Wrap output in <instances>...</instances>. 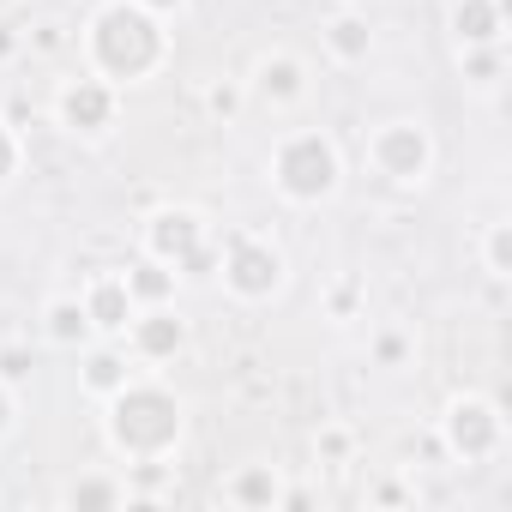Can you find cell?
Instances as JSON below:
<instances>
[{
	"label": "cell",
	"instance_id": "30",
	"mask_svg": "<svg viewBox=\"0 0 512 512\" xmlns=\"http://www.w3.org/2000/svg\"><path fill=\"white\" fill-rule=\"evenodd\" d=\"M91 7H103V0H91Z\"/></svg>",
	"mask_w": 512,
	"mask_h": 512
},
{
	"label": "cell",
	"instance_id": "4",
	"mask_svg": "<svg viewBox=\"0 0 512 512\" xmlns=\"http://www.w3.org/2000/svg\"><path fill=\"white\" fill-rule=\"evenodd\" d=\"M223 284L241 302H266L284 284V253L272 241H260V235H229V247H223Z\"/></svg>",
	"mask_w": 512,
	"mask_h": 512
},
{
	"label": "cell",
	"instance_id": "11",
	"mask_svg": "<svg viewBox=\"0 0 512 512\" xmlns=\"http://www.w3.org/2000/svg\"><path fill=\"white\" fill-rule=\"evenodd\" d=\"M85 314H91V326H97V332H127V326H133V314H139V302L127 296V284H121V278H97V284L85 290Z\"/></svg>",
	"mask_w": 512,
	"mask_h": 512
},
{
	"label": "cell",
	"instance_id": "18",
	"mask_svg": "<svg viewBox=\"0 0 512 512\" xmlns=\"http://www.w3.org/2000/svg\"><path fill=\"white\" fill-rule=\"evenodd\" d=\"M229 494H235V500H247V506H260V500H278V482H272L266 470H247Z\"/></svg>",
	"mask_w": 512,
	"mask_h": 512
},
{
	"label": "cell",
	"instance_id": "22",
	"mask_svg": "<svg viewBox=\"0 0 512 512\" xmlns=\"http://www.w3.org/2000/svg\"><path fill=\"white\" fill-rule=\"evenodd\" d=\"M13 169H19V139H13V127L0 121V187L13 181Z\"/></svg>",
	"mask_w": 512,
	"mask_h": 512
},
{
	"label": "cell",
	"instance_id": "25",
	"mask_svg": "<svg viewBox=\"0 0 512 512\" xmlns=\"http://www.w3.org/2000/svg\"><path fill=\"white\" fill-rule=\"evenodd\" d=\"M67 37H61V25H37V37H31V49H43V55H55Z\"/></svg>",
	"mask_w": 512,
	"mask_h": 512
},
{
	"label": "cell",
	"instance_id": "16",
	"mask_svg": "<svg viewBox=\"0 0 512 512\" xmlns=\"http://www.w3.org/2000/svg\"><path fill=\"white\" fill-rule=\"evenodd\" d=\"M127 380H133V374H127V356H115V350H91V362H85V386H91L97 398H115Z\"/></svg>",
	"mask_w": 512,
	"mask_h": 512
},
{
	"label": "cell",
	"instance_id": "9",
	"mask_svg": "<svg viewBox=\"0 0 512 512\" xmlns=\"http://www.w3.org/2000/svg\"><path fill=\"white\" fill-rule=\"evenodd\" d=\"M145 241H151V253H157L163 266H181L187 253L205 241V229H199V217H193V211H157Z\"/></svg>",
	"mask_w": 512,
	"mask_h": 512
},
{
	"label": "cell",
	"instance_id": "23",
	"mask_svg": "<svg viewBox=\"0 0 512 512\" xmlns=\"http://www.w3.org/2000/svg\"><path fill=\"white\" fill-rule=\"evenodd\" d=\"M205 103H211V115H223V121H229V115L241 109V91H235V85H211V97H205Z\"/></svg>",
	"mask_w": 512,
	"mask_h": 512
},
{
	"label": "cell",
	"instance_id": "10",
	"mask_svg": "<svg viewBox=\"0 0 512 512\" xmlns=\"http://www.w3.org/2000/svg\"><path fill=\"white\" fill-rule=\"evenodd\" d=\"M127 332H133V350H139V356H151V362H163V356H175V350L187 344V326H181L163 302H157V308H145V314H133V326H127Z\"/></svg>",
	"mask_w": 512,
	"mask_h": 512
},
{
	"label": "cell",
	"instance_id": "27",
	"mask_svg": "<svg viewBox=\"0 0 512 512\" xmlns=\"http://www.w3.org/2000/svg\"><path fill=\"white\" fill-rule=\"evenodd\" d=\"M133 7H145V13H157V19H163V13H175V7H181V0H133Z\"/></svg>",
	"mask_w": 512,
	"mask_h": 512
},
{
	"label": "cell",
	"instance_id": "17",
	"mask_svg": "<svg viewBox=\"0 0 512 512\" xmlns=\"http://www.w3.org/2000/svg\"><path fill=\"white\" fill-rule=\"evenodd\" d=\"M464 73H470L476 85H494V79H500V43H488V49H464Z\"/></svg>",
	"mask_w": 512,
	"mask_h": 512
},
{
	"label": "cell",
	"instance_id": "19",
	"mask_svg": "<svg viewBox=\"0 0 512 512\" xmlns=\"http://www.w3.org/2000/svg\"><path fill=\"white\" fill-rule=\"evenodd\" d=\"M67 500H73V506H121V488H115V482H79Z\"/></svg>",
	"mask_w": 512,
	"mask_h": 512
},
{
	"label": "cell",
	"instance_id": "12",
	"mask_svg": "<svg viewBox=\"0 0 512 512\" xmlns=\"http://www.w3.org/2000/svg\"><path fill=\"white\" fill-rule=\"evenodd\" d=\"M452 37H458V49L500 43V0H458L452 7Z\"/></svg>",
	"mask_w": 512,
	"mask_h": 512
},
{
	"label": "cell",
	"instance_id": "13",
	"mask_svg": "<svg viewBox=\"0 0 512 512\" xmlns=\"http://www.w3.org/2000/svg\"><path fill=\"white\" fill-rule=\"evenodd\" d=\"M121 284H127V296H133L139 308H157V302H169V296H175V272L157 260V253H151V260H139V266H127V272H121Z\"/></svg>",
	"mask_w": 512,
	"mask_h": 512
},
{
	"label": "cell",
	"instance_id": "6",
	"mask_svg": "<svg viewBox=\"0 0 512 512\" xmlns=\"http://www.w3.org/2000/svg\"><path fill=\"white\" fill-rule=\"evenodd\" d=\"M61 127H73V133H109V121H115V85L109 79H73V85H61Z\"/></svg>",
	"mask_w": 512,
	"mask_h": 512
},
{
	"label": "cell",
	"instance_id": "24",
	"mask_svg": "<svg viewBox=\"0 0 512 512\" xmlns=\"http://www.w3.org/2000/svg\"><path fill=\"white\" fill-rule=\"evenodd\" d=\"M404 350H410V344H404L398 332H386V338H374V356H380V368H398V362H404Z\"/></svg>",
	"mask_w": 512,
	"mask_h": 512
},
{
	"label": "cell",
	"instance_id": "21",
	"mask_svg": "<svg viewBox=\"0 0 512 512\" xmlns=\"http://www.w3.org/2000/svg\"><path fill=\"white\" fill-rule=\"evenodd\" d=\"M506 253H512V235H506V223H494V235H488V272L494 278H506Z\"/></svg>",
	"mask_w": 512,
	"mask_h": 512
},
{
	"label": "cell",
	"instance_id": "3",
	"mask_svg": "<svg viewBox=\"0 0 512 512\" xmlns=\"http://www.w3.org/2000/svg\"><path fill=\"white\" fill-rule=\"evenodd\" d=\"M272 181H278V193L296 199V205L326 199V193L338 187V145H332L326 133H290V139L278 145V157H272Z\"/></svg>",
	"mask_w": 512,
	"mask_h": 512
},
{
	"label": "cell",
	"instance_id": "2",
	"mask_svg": "<svg viewBox=\"0 0 512 512\" xmlns=\"http://www.w3.org/2000/svg\"><path fill=\"white\" fill-rule=\"evenodd\" d=\"M109 410H115V416H109V434H115V446L133 452V458H163V452L175 446V434H181V404H175L163 386H133V380H127Z\"/></svg>",
	"mask_w": 512,
	"mask_h": 512
},
{
	"label": "cell",
	"instance_id": "28",
	"mask_svg": "<svg viewBox=\"0 0 512 512\" xmlns=\"http://www.w3.org/2000/svg\"><path fill=\"white\" fill-rule=\"evenodd\" d=\"M13 422V398H7V380H0V428Z\"/></svg>",
	"mask_w": 512,
	"mask_h": 512
},
{
	"label": "cell",
	"instance_id": "26",
	"mask_svg": "<svg viewBox=\"0 0 512 512\" xmlns=\"http://www.w3.org/2000/svg\"><path fill=\"white\" fill-rule=\"evenodd\" d=\"M320 452H326V458H344V452H350V440H344V434H326V440H320Z\"/></svg>",
	"mask_w": 512,
	"mask_h": 512
},
{
	"label": "cell",
	"instance_id": "5",
	"mask_svg": "<svg viewBox=\"0 0 512 512\" xmlns=\"http://www.w3.org/2000/svg\"><path fill=\"white\" fill-rule=\"evenodd\" d=\"M368 157H374V169H380L386 181H422L434 151H428V133H422L416 121H392V127L374 133Z\"/></svg>",
	"mask_w": 512,
	"mask_h": 512
},
{
	"label": "cell",
	"instance_id": "7",
	"mask_svg": "<svg viewBox=\"0 0 512 512\" xmlns=\"http://www.w3.org/2000/svg\"><path fill=\"white\" fill-rule=\"evenodd\" d=\"M446 440H452L458 458H488L494 440H500V416H494L482 398H464V404L446 416Z\"/></svg>",
	"mask_w": 512,
	"mask_h": 512
},
{
	"label": "cell",
	"instance_id": "8",
	"mask_svg": "<svg viewBox=\"0 0 512 512\" xmlns=\"http://www.w3.org/2000/svg\"><path fill=\"white\" fill-rule=\"evenodd\" d=\"M253 97H260V103H278V109L302 103V97H308V67H302L296 55H266L260 67H253Z\"/></svg>",
	"mask_w": 512,
	"mask_h": 512
},
{
	"label": "cell",
	"instance_id": "29",
	"mask_svg": "<svg viewBox=\"0 0 512 512\" xmlns=\"http://www.w3.org/2000/svg\"><path fill=\"white\" fill-rule=\"evenodd\" d=\"M13 49H19V37H13V31H0V61H7Z\"/></svg>",
	"mask_w": 512,
	"mask_h": 512
},
{
	"label": "cell",
	"instance_id": "14",
	"mask_svg": "<svg viewBox=\"0 0 512 512\" xmlns=\"http://www.w3.org/2000/svg\"><path fill=\"white\" fill-rule=\"evenodd\" d=\"M326 49H332V61H344V67L368 61V49H374V31H368V19H356V13L332 19V25H326Z\"/></svg>",
	"mask_w": 512,
	"mask_h": 512
},
{
	"label": "cell",
	"instance_id": "15",
	"mask_svg": "<svg viewBox=\"0 0 512 512\" xmlns=\"http://www.w3.org/2000/svg\"><path fill=\"white\" fill-rule=\"evenodd\" d=\"M43 320H49V338H55V344H85V338H91V332H97V326H91V314H85V302H79V296H55V302H49V314H43Z\"/></svg>",
	"mask_w": 512,
	"mask_h": 512
},
{
	"label": "cell",
	"instance_id": "20",
	"mask_svg": "<svg viewBox=\"0 0 512 512\" xmlns=\"http://www.w3.org/2000/svg\"><path fill=\"white\" fill-rule=\"evenodd\" d=\"M0 380H7V386L31 380V350H19V344H7V350H0Z\"/></svg>",
	"mask_w": 512,
	"mask_h": 512
},
{
	"label": "cell",
	"instance_id": "1",
	"mask_svg": "<svg viewBox=\"0 0 512 512\" xmlns=\"http://www.w3.org/2000/svg\"><path fill=\"white\" fill-rule=\"evenodd\" d=\"M85 49H91V67L97 79H145L157 61H163V31H157V13L133 7V0H103L91 31H85Z\"/></svg>",
	"mask_w": 512,
	"mask_h": 512
}]
</instances>
